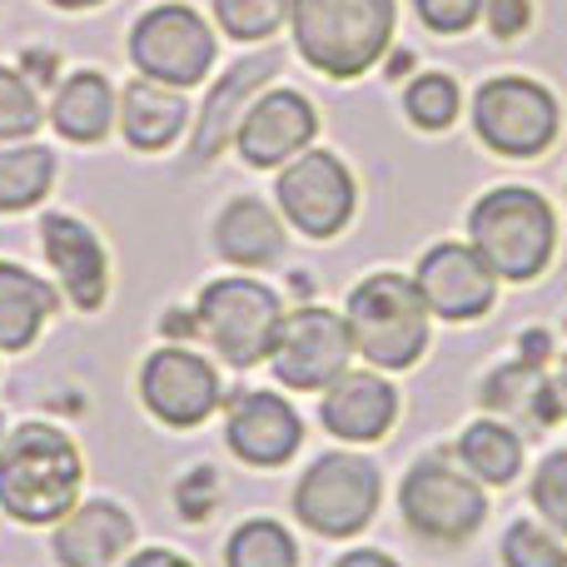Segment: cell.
I'll return each instance as SVG.
<instances>
[{
  "label": "cell",
  "mask_w": 567,
  "mask_h": 567,
  "mask_svg": "<svg viewBox=\"0 0 567 567\" xmlns=\"http://www.w3.org/2000/svg\"><path fill=\"white\" fill-rule=\"evenodd\" d=\"M225 443L249 468H284L303 443V419L293 413V403L284 393L249 389L229 403Z\"/></svg>",
  "instance_id": "cell-16"
},
{
  "label": "cell",
  "mask_w": 567,
  "mask_h": 567,
  "mask_svg": "<svg viewBox=\"0 0 567 567\" xmlns=\"http://www.w3.org/2000/svg\"><path fill=\"white\" fill-rule=\"evenodd\" d=\"M140 399L169 429H199L225 399L219 369L195 349H155L140 369Z\"/></svg>",
  "instance_id": "cell-13"
},
{
  "label": "cell",
  "mask_w": 567,
  "mask_h": 567,
  "mask_svg": "<svg viewBox=\"0 0 567 567\" xmlns=\"http://www.w3.org/2000/svg\"><path fill=\"white\" fill-rule=\"evenodd\" d=\"M215 249H219V259L235 269H269L284 259V225L265 199L239 195L219 209Z\"/></svg>",
  "instance_id": "cell-20"
},
{
  "label": "cell",
  "mask_w": 567,
  "mask_h": 567,
  "mask_svg": "<svg viewBox=\"0 0 567 567\" xmlns=\"http://www.w3.org/2000/svg\"><path fill=\"white\" fill-rule=\"evenodd\" d=\"M468 125L498 159H538L558 145L563 105L533 75H488L468 100Z\"/></svg>",
  "instance_id": "cell-6"
},
{
  "label": "cell",
  "mask_w": 567,
  "mask_h": 567,
  "mask_svg": "<svg viewBox=\"0 0 567 567\" xmlns=\"http://www.w3.org/2000/svg\"><path fill=\"white\" fill-rule=\"evenodd\" d=\"M313 135H319V110L309 105V95H299V90H269L239 120L235 150L249 169H284L293 155H303L313 145Z\"/></svg>",
  "instance_id": "cell-14"
},
{
  "label": "cell",
  "mask_w": 567,
  "mask_h": 567,
  "mask_svg": "<svg viewBox=\"0 0 567 567\" xmlns=\"http://www.w3.org/2000/svg\"><path fill=\"white\" fill-rule=\"evenodd\" d=\"M483 25L493 40H523L533 25V0H483Z\"/></svg>",
  "instance_id": "cell-33"
},
{
  "label": "cell",
  "mask_w": 567,
  "mask_h": 567,
  "mask_svg": "<svg viewBox=\"0 0 567 567\" xmlns=\"http://www.w3.org/2000/svg\"><path fill=\"white\" fill-rule=\"evenodd\" d=\"M195 329L229 369H255L279 343L284 299L269 284L245 279V275L209 279L195 299Z\"/></svg>",
  "instance_id": "cell-8"
},
{
  "label": "cell",
  "mask_w": 567,
  "mask_h": 567,
  "mask_svg": "<svg viewBox=\"0 0 567 567\" xmlns=\"http://www.w3.org/2000/svg\"><path fill=\"white\" fill-rule=\"evenodd\" d=\"M225 567H299V543L275 518H245L225 543Z\"/></svg>",
  "instance_id": "cell-27"
},
{
  "label": "cell",
  "mask_w": 567,
  "mask_h": 567,
  "mask_svg": "<svg viewBox=\"0 0 567 567\" xmlns=\"http://www.w3.org/2000/svg\"><path fill=\"white\" fill-rule=\"evenodd\" d=\"M413 279H419L433 319H443V323L488 319L493 303H498V289H503V279L483 265V255L468 239H439V245H429L419 255Z\"/></svg>",
  "instance_id": "cell-12"
},
{
  "label": "cell",
  "mask_w": 567,
  "mask_h": 567,
  "mask_svg": "<svg viewBox=\"0 0 567 567\" xmlns=\"http://www.w3.org/2000/svg\"><path fill=\"white\" fill-rule=\"evenodd\" d=\"M343 323H349L353 353L369 359L379 373H403L429 353L433 343V309L423 299L419 279L399 269H373L349 289L343 299Z\"/></svg>",
  "instance_id": "cell-2"
},
{
  "label": "cell",
  "mask_w": 567,
  "mask_h": 567,
  "mask_svg": "<svg viewBox=\"0 0 567 567\" xmlns=\"http://www.w3.org/2000/svg\"><path fill=\"white\" fill-rule=\"evenodd\" d=\"M55 185V155L45 145H10L0 150V215L30 209Z\"/></svg>",
  "instance_id": "cell-25"
},
{
  "label": "cell",
  "mask_w": 567,
  "mask_h": 567,
  "mask_svg": "<svg viewBox=\"0 0 567 567\" xmlns=\"http://www.w3.org/2000/svg\"><path fill=\"white\" fill-rule=\"evenodd\" d=\"M115 115H120V100L100 70L70 75L65 85L55 90V100H50V125H55L65 140H75V145L105 140V130L115 125Z\"/></svg>",
  "instance_id": "cell-23"
},
{
  "label": "cell",
  "mask_w": 567,
  "mask_h": 567,
  "mask_svg": "<svg viewBox=\"0 0 567 567\" xmlns=\"http://www.w3.org/2000/svg\"><path fill=\"white\" fill-rule=\"evenodd\" d=\"M85 463L80 449L50 423H20L0 443V508L16 523L45 528L60 523L80 498Z\"/></svg>",
  "instance_id": "cell-4"
},
{
  "label": "cell",
  "mask_w": 567,
  "mask_h": 567,
  "mask_svg": "<svg viewBox=\"0 0 567 567\" xmlns=\"http://www.w3.org/2000/svg\"><path fill=\"white\" fill-rule=\"evenodd\" d=\"M50 313H55V289L45 279H35L30 269L0 259V349H30Z\"/></svg>",
  "instance_id": "cell-24"
},
{
  "label": "cell",
  "mask_w": 567,
  "mask_h": 567,
  "mask_svg": "<svg viewBox=\"0 0 567 567\" xmlns=\"http://www.w3.org/2000/svg\"><path fill=\"white\" fill-rule=\"evenodd\" d=\"M130 60H135V70L145 80L189 90L215 70L219 40L195 6H175L169 0V6H155L135 20V30H130Z\"/></svg>",
  "instance_id": "cell-9"
},
{
  "label": "cell",
  "mask_w": 567,
  "mask_h": 567,
  "mask_svg": "<svg viewBox=\"0 0 567 567\" xmlns=\"http://www.w3.org/2000/svg\"><path fill=\"white\" fill-rule=\"evenodd\" d=\"M333 567H403V563L389 558V553H379V548H353V553H343Z\"/></svg>",
  "instance_id": "cell-35"
},
{
  "label": "cell",
  "mask_w": 567,
  "mask_h": 567,
  "mask_svg": "<svg viewBox=\"0 0 567 567\" xmlns=\"http://www.w3.org/2000/svg\"><path fill=\"white\" fill-rule=\"evenodd\" d=\"M0 439H6V423H0Z\"/></svg>",
  "instance_id": "cell-38"
},
{
  "label": "cell",
  "mask_w": 567,
  "mask_h": 567,
  "mask_svg": "<svg viewBox=\"0 0 567 567\" xmlns=\"http://www.w3.org/2000/svg\"><path fill=\"white\" fill-rule=\"evenodd\" d=\"M463 115V85L449 70H419V75L403 85V120L423 135H443L453 130Z\"/></svg>",
  "instance_id": "cell-26"
},
{
  "label": "cell",
  "mask_w": 567,
  "mask_h": 567,
  "mask_svg": "<svg viewBox=\"0 0 567 567\" xmlns=\"http://www.w3.org/2000/svg\"><path fill=\"white\" fill-rule=\"evenodd\" d=\"M399 518L419 543L458 548L488 523V488L453 458V449L419 453L399 478Z\"/></svg>",
  "instance_id": "cell-5"
},
{
  "label": "cell",
  "mask_w": 567,
  "mask_h": 567,
  "mask_svg": "<svg viewBox=\"0 0 567 567\" xmlns=\"http://www.w3.org/2000/svg\"><path fill=\"white\" fill-rule=\"evenodd\" d=\"M215 488H219L215 473H209V468H195V473H189V478L175 488V493H179V513H185L189 523H199L209 508H215Z\"/></svg>",
  "instance_id": "cell-34"
},
{
  "label": "cell",
  "mask_w": 567,
  "mask_h": 567,
  "mask_svg": "<svg viewBox=\"0 0 567 567\" xmlns=\"http://www.w3.org/2000/svg\"><path fill=\"white\" fill-rule=\"evenodd\" d=\"M40 120H45V110H40L35 85L20 70L0 65V140H30Z\"/></svg>",
  "instance_id": "cell-31"
},
{
  "label": "cell",
  "mask_w": 567,
  "mask_h": 567,
  "mask_svg": "<svg viewBox=\"0 0 567 567\" xmlns=\"http://www.w3.org/2000/svg\"><path fill=\"white\" fill-rule=\"evenodd\" d=\"M130 548H135V518L110 498L80 503L55 528V563L60 567H115Z\"/></svg>",
  "instance_id": "cell-19"
},
{
  "label": "cell",
  "mask_w": 567,
  "mask_h": 567,
  "mask_svg": "<svg viewBox=\"0 0 567 567\" xmlns=\"http://www.w3.org/2000/svg\"><path fill=\"white\" fill-rule=\"evenodd\" d=\"M215 20L229 40L259 45L289 25V0H215Z\"/></svg>",
  "instance_id": "cell-29"
},
{
  "label": "cell",
  "mask_w": 567,
  "mask_h": 567,
  "mask_svg": "<svg viewBox=\"0 0 567 567\" xmlns=\"http://www.w3.org/2000/svg\"><path fill=\"white\" fill-rule=\"evenodd\" d=\"M528 503L543 523L567 543V449H553L538 458L528 483Z\"/></svg>",
  "instance_id": "cell-30"
},
{
  "label": "cell",
  "mask_w": 567,
  "mask_h": 567,
  "mask_svg": "<svg viewBox=\"0 0 567 567\" xmlns=\"http://www.w3.org/2000/svg\"><path fill=\"white\" fill-rule=\"evenodd\" d=\"M453 458H458L483 488H508V483L523 478L528 449H523V433L513 429V423L488 413V419H473L468 429L453 439Z\"/></svg>",
  "instance_id": "cell-22"
},
{
  "label": "cell",
  "mask_w": 567,
  "mask_h": 567,
  "mask_svg": "<svg viewBox=\"0 0 567 567\" xmlns=\"http://www.w3.org/2000/svg\"><path fill=\"white\" fill-rule=\"evenodd\" d=\"M125 567H195V563L179 558V553H169V548H145V553H135Z\"/></svg>",
  "instance_id": "cell-36"
},
{
  "label": "cell",
  "mask_w": 567,
  "mask_h": 567,
  "mask_svg": "<svg viewBox=\"0 0 567 567\" xmlns=\"http://www.w3.org/2000/svg\"><path fill=\"white\" fill-rule=\"evenodd\" d=\"M468 245L503 284H533L558 255V209L533 185H493L468 205Z\"/></svg>",
  "instance_id": "cell-1"
},
{
  "label": "cell",
  "mask_w": 567,
  "mask_h": 567,
  "mask_svg": "<svg viewBox=\"0 0 567 567\" xmlns=\"http://www.w3.org/2000/svg\"><path fill=\"white\" fill-rule=\"evenodd\" d=\"M40 245H45V259L55 269L60 289L75 309H100L110 289V265H105V245L80 225L75 215H45L40 219Z\"/></svg>",
  "instance_id": "cell-18"
},
{
  "label": "cell",
  "mask_w": 567,
  "mask_h": 567,
  "mask_svg": "<svg viewBox=\"0 0 567 567\" xmlns=\"http://www.w3.org/2000/svg\"><path fill=\"white\" fill-rule=\"evenodd\" d=\"M50 6H60V10H90V6H100V0H50Z\"/></svg>",
  "instance_id": "cell-37"
},
{
  "label": "cell",
  "mask_w": 567,
  "mask_h": 567,
  "mask_svg": "<svg viewBox=\"0 0 567 567\" xmlns=\"http://www.w3.org/2000/svg\"><path fill=\"white\" fill-rule=\"evenodd\" d=\"M503 567H567V543L548 523L538 518H513L498 543Z\"/></svg>",
  "instance_id": "cell-28"
},
{
  "label": "cell",
  "mask_w": 567,
  "mask_h": 567,
  "mask_svg": "<svg viewBox=\"0 0 567 567\" xmlns=\"http://www.w3.org/2000/svg\"><path fill=\"white\" fill-rule=\"evenodd\" d=\"M413 16L433 35H468L473 25H483V0H413Z\"/></svg>",
  "instance_id": "cell-32"
},
{
  "label": "cell",
  "mask_w": 567,
  "mask_h": 567,
  "mask_svg": "<svg viewBox=\"0 0 567 567\" xmlns=\"http://www.w3.org/2000/svg\"><path fill=\"white\" fill-rule=\"evenodd\" d=\"M293 518L313 538H359L383 503V473L353 449L319 453L293 483Z\"/></svg>",
  "instance_id": "cell-7"
},
{
  "label": "cell",
  "mask_w": 567,
  "mask_h": 567,
  "mask_svg": "<svg viewBox=\"0 0 567 567\" xmlns=\"http://www.w3.org/2000/svg\"><path fill=\"white\" fill-rule=\"evenodd\" d=\"M289 30L303 65L329 80H359L389 55L399 0H289Z\"/></svg>",
  "instance_id": "cell-3"
},
{
  "label": "cell",
  "mask_w": 567,
  "mask_h": 567,
  "mask_svg": "<svg viewBox=\"0 0 567 567\" xmlns=\"http://www.w3.org/2000/svg\"><path fill=\"white\" fill-rule=\"evenodd\" d=\"M279 215L299 229L303 239H333L349 229L353 209H359V179L333 150H303L275 179Z\"/></svg>",
  "instance_id": "cell-10"
},
{
  "label": "cell",
  "mask_w": 567,
  "mask_h": 567,
  "mask_svg": "<svg viewBox=\"0 0 567 567\" xmlns=\"http://www.w3.org/2000/svg\"><path fill=\"white\" fill-rule=\"evenodd\" d=\"M189 125V100L175 85L159 80H130V90L120 95V130H125L130 150H169Z\"/></svg>",
  "instance_id": "cell-21"
},
{
  "label": "cell",
  "mask_w": 567,
  "mask_h": 567,
  "mask_svg": "<svg viewBox=\"0 0 567 567\" xmlns=\"http://www.w3.org/2000/svg\"><path fill=\"white\" fill-rule=\"evenodd\" d=\"M279 65H284V60L275 55V50H259V55L235 60V65L219 75V85L209 90L205 110H199L195 145H189V159H195V165H209V159L225 155L229 140L239 135V120L249 115V105H255L259 90L279 75Z\"/></svg>",
  "instance_id": "cell-17"
},
{
  "label": "cell",
  "mask_w": 567,
  "mask_h": 567,
  "mask_svg": "<svg viewBox=\"0 0 567 567\" xmlns=\"http://www.w3.org/2000/svg\"><path fill=\"white\" fill-rule=\"evenodd\" d=\"M353 359V339L343 313L323 309V303H303V309L284 313L279 343L269 353V369L284 389L293 393H323L333 379L349 373Z\"/></svg>",
  "instance_id": "cell-11"
},
{
  "label": "cell",
  "mask_w": 567,
  "mask_h": 567,
  "mask_svg": "<svg viewBox=\"0 0 567 567\" xmlns=\"http://www.w3.org/2000/svg\"><path fill=\"white\" fill-rule=\"evenodd\" d=\"M399 389L393 379H383L379 369H349L343 379H333L319 399V423L323 433H333L349 449H363V443H379L393 433L399 423Z\"/></svg>",
  "instance_id": "cell-15"
}]
</instances>
